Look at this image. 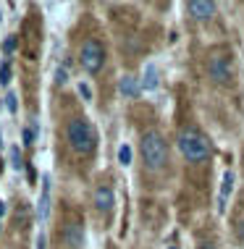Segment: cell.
Returning a JSON list of instances; mask_svg holds the SVG:
<instances>
[{
    "instance_id": "obj_4",
    "label": "cell",
    "mask_w": 244,
    "mask_h": 249,
    "mask_svg": "<svg viewBox=\"0 0 244 249\" xmlns=\"http://www.w3.org/2000/svg\"><path fill=\"white\" fill-rule=\"evenodd\" d=\"M79 60H81V66H84L87 73H97L105 63L103 45H100L97 39H87V42L81 45V50H79Z\"/></svg>"
},
{
    "instance_id": "obj_16",
    "label": "cell",
    "mask_w": 244,
    "mask_h": 249,
    "mask_svg": "<svg viewBox=\"0 0 244 249\" xmlns=\"http://www.w3.org/2000/svg\"><path fill=\"white\" fill-rule=\"evenodd\" d=\"M3 100H5V107H8V113H16V110H19V97H16V92H8V95H5Z\"/></svg>"
},
{
    "instance_id": "obj_23",
    "label": "cell",
    "mask_w": 244,
    "mask_h": 249,
    "mask_svg": "<svg viewBox=\"0 0 244 249\" xmlns=\"http://www.w3.org/2000/svg\"><path fill=\"white\" fill-rule=\"evenodd\" d=\"M5 213V205H3V202H0V215H3Z\"/></svg>"
},
{
    "instance_id": "obj_6",
    "label": "cell",
    "mask_w": 244,
    "mask_h": 249,
    "mask_svg": "<svg viewBox=\"0 0 244 249\" xmlns=\"http://www.w3.org/2000/svg\"><path fill=\"white\" fill-rule=\"evenodd\" d=\"M215 8H218V5L210 3V0H192V3H189V13H192L194 18H200V21H207L210 16H215Z\"/></svg>"
},
{
    "instance_id": "obj_2",
    "label": "cell",
    "mask_w": 244,
    "mask_h": 249,
    "mask_svg": "<svg viewBox=\"0 0 244 249\" xmlns=\"http://www.w3.org/2000/svg\"><path fill=\"white\" fill-rule=\"evenodd\" d=\"M142 160L150 171H160L168 160V147L158 131H147L142 137Z\"/></svg>"
},
{
    "instance_id": "obj_20",
    "label": "cell",
    "mask_w": 244,
    "mask_h": 249,
    "mask_svg": "<svg viewBox=\"0 0 244 249\" xmlns=\"http://www.w3.org/2000/svg\"><path fill=\"white\" fill-rule=\"evenodd\" d=\"M56 82L58 84H66V69H58L56 71Z\"/></svg>"
},
{
    "instance_id": "obj_13",
    "label": "cell",
    "mask_w": 244,
    "mask_h": 249,
    "mask_svg": "<svg viewBox=\"0 0 244 249\" xmlns=\"http://www.w3.org/2000/svg\"><path fill=\"white\" fill-rule=\"evenodd\" d=\"M11 76H13L11 63H8V60H3V63H0V84L8 87V84H11Z\"/></svg>"
},
{
    "instance_id": "obj_11",
    "label": "cell",
    "mask_w": 244,
    "mask_h": 249,
    "mask_svg": "<svg viewBox=\"0 0 244 249\" xmlns=\"http://www.w3.org/2000/svg\"><path fill=\"white\" fill-rule=\"evenodd\" d=\"M158 66L155 63H147V69H145V79H142V89H147V92H152V89H158Z\"/></svg>"
},
{
    "instance_id": "obj_9",
    "label": "cell",
    "mask_w": 244,
    "mask_h": 249,
    "mask_svg": "<svg viewBox=\"0 0 244 249\" xmlns=\"http://www.w3.org/2000/svg\"><path fill=\"white\" fill-rule=\"evenodd\" d=\"M113 189L111 186H97V189H94V207H97L100 213H108L113 207Z\"/></svg>"
},
{
    "instance_id": "obj_24",
    "label": "cell",
    "mask_w": 244,
    "mask_h": 249,
    "mask_svg": "<svg viewBox=\"0 0 244 249\" xmlns=\"http://www.w3.org/2000/svg\"><path fill=\"white\" fill-rule=\"evenodd\" d=\"M168 249H179V247H168Z\"/></svg>"
},
{
    "instance_id": "obj_15",
    "label": "cell",
    "mask_w": 244,
    "mask_h": 249,
    "mask_svg": "<svg viewBox=\"0 0 244 249\" xmlns=\"http://www.w3.org/2000/svg\"><path fill=\"white\" fill-rule=\"evenodd\" d=\"M118 163H121V165H129V163H131V147H129V144H121V147H118Z\"/></svg>"
},
{
    "instance_id": "obj_25",
    "label": "cell",
    "mask_w": 244,
    "mask_h": 249,
    "mask_svg": "<svg viewBox=\"0 0 244 249\" xmlns=\"http://www.w3.org/2000/svg\"><path fill=\"white\" fill-rule=\"evenodd\" d=\"M0 21H3V16H0Z\"/></svg>"
},
{
    "instance_id": "obj_19",
    "label": "cell",
    "mask_w": 244,
    "mask_h": 249,
    "mask_svg": "<svg viewBox=\"0 0 244 249\" xmlns=\"http://www.w3.org/2000/svg\"><path fill=\"white\" fill-rule=\"evenodd\" d=\"M35 142V131L32 129H24V144H32Z\"/></svg>"
},
{
    "instance_id": "obj_5",
    "label": "cell",
    "mask_w": 244,
    "mask_h": 249,
    "mask_svg": "<svg viewBox=\"0 0 244 249\" xmlns=\"http://www.w3.org/2000/svg\"><path fill=\"white\" fill-rule=\"evenodd\" d=\"M207 73H210L213 82L228 84L234 79V60L228 58L226 53H215V55L210 58V63H207Z\"/></svg>"
},
{
    "instance_id": "obj_3",
    "label": "cell",
    "mask_w": 244,
    "mask_h": 249,
    "mask_svg": "<svg viewBox=\"0 0 244 249\" xmlns=\"http://www.w3.org/2000/svg\"><path fill=\"white\" fill-rule=\"evenodd\" d=\"M179 150L184 152V158L192 160V163H200V160L210 158V142L194 129L179 131Z\"/></svg>"
},
{
    "instance_id": "obj_10",
    "label": "cell",
    "mask_w": 244,
    "mask_h": 249,
    "mask_svg": "<svg viewBox=\"0 0 244 249\" xmlns=\"http://www.w3.org/2000/svg\"><path fill=\"white\" fill-rule=\"evenodd\" d=\"M118 92H121L124 97H137L139 92H142V84H139L134 76H121V82H118Z\"/></svg>"
},
{
    "instance_id": "obj_1",
    "label": "cell",
    "mask_w": 244,
    "mask_h": 249,
    "mask_svg": "<svg viewBox=\"0 0 244 249\" xmlns=\"http://www.w3.org/2000/svg\"><path fill=\"white\" fill-rule=\"evenodd\" d=\"M66 137H69V144L74 152L79 155H87L94 150V144H97V134H94L92 124L87 118H74L69 121V126H66Z\"/></svg>"
},
{
    "instance_id": "obj_7",
    "label": "cell",
    "mask_w": 244,
    "mask_h": 249,
    "mask_svg": "<svg viewBox=\"0 0 244 249\" xmlns=\"http://www.w3.org/2000/svg\"><path fill=\"white\" fill-rule=\"evenodd\" d=\"M231 192H234V173L226 171V173H223V178H221V192H218V210L221 213H226Z\"/></svg>"
},
{
    "instance_id": "obj_22",
    "label": "cell",
    "mask_w": 244,
    "mask_h": 249,
    "mask_svg": "<svg viewBox=\"0 0 244 249\" xmlns=\"http://www.w3.org/2000/svg\"><path fill=\"white\" fill-rule=\"evenodd\" d=\"M197 249H215V244H210V241H205V244H200Z\"/></svg>"
},
{
    "instance_id": "obj_12",
    "label": "cell",
    "mask_w": 244,
    "mask_h": 249,
    "mask_svg": "<svg viewBox=\"0 0 244 249\" xmlns=\"http://www.w3.org/2000/svg\"><path fill=\"white\" fill-rule=\"evenodd\" d=\"M66 244L69 247H81V228L76 223H71L66 228Z\"/></svg>"
},
{
    "instance_id": "obj_17",
    "label": "cell",
    "mask_w": 244,
    "mask_h": 249,
    "mask_svg": "<svg viewBox=\"0 0 244 249\" xmlns=\"http://www.w3.org/2000/svg\"><path fill=\"white\" fill-rule=\"evenodd\" d=\"M11 165L16 168V171H21V150H19V147H11Z\"/></svg>"
},
{
    "instance_id": "obj_21",
    "label": "cell",
    "mask_w": 244,
    "mask_h": 249,
    "mask_svg": "<svg viewBox=\"0 0 244 249\" xmlns=\"http://www.w3.org/2000/svg\"><path fill=\"white\" fill-rule=\"evenodd\" d=\"M37 249H47V239H45V233H39V236H37Z\"/></svg>"
},
{
    "instance_id": "obj_18",
    "label": "cell",
    "mask_w": 244,
    "mask_h": 249,
    "mask_svg": "<svg viewBox=\"0 0 244 249\" xmlns=\"http://www.w3.org/2000/svg\"><path fill=\"white\" fill-rule=\"evenodd\" d=\"M79 95L84 97V100H92V89L87 84H79Z\"/></svg>"
},
{
    "instance_id": "obj_14",
    "label": "cell",
    "mask_w": 244,
    "mask_h": 249,
    "mask_svg": "<svg viewBox=\"0 0 244 249\" xmlns=\"http://www.w3.org/2000/svg\"><path fill=\"white\" fill-rule=\"evenodd\" d=\"M16 48H19V37H5L3 39V53L5 55H13V53H16Z\"/></svg>"
},
{
    "instance_id": "obj_8",
    "label": "cell",
    "mask_w": 244,
    "mask_h": 249,
    "mask_svg": "<svg viewBox=\"0 0 244 249\" xmlns=\"http://www.w3.org/2000/svg\"><path fill=\"white\" fill-rule=\"evenodd\" d=\"M50 189H53V178L42 176V194H39V207H37V218L39 220H45L47 218V213H50Z\"/></svg>"
}]
</instances>
